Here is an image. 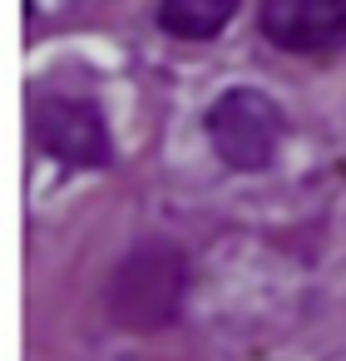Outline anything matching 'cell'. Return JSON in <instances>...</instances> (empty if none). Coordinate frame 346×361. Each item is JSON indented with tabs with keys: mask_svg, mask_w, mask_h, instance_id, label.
<instances>
[{
	"mask_svg": "<svg viewBox=\"0 0 346 361\" xmlns=\"http://www.w3.org/2000/svg\"><path fill=\"white\" fill-rule=\"evenodd\" d=\"M183 287H188V262L168 238H139L114 277H109V317L129 331H154L168 326L183 307Z\"/></svg>",
	"mask_w": 346,
	"mask_h": 361,
	"instance_id": "obj_1",
	"label": "cell"
},
{
	"mask_svg": "<svg viewBox=\"0 0 346 361\" xmlns=\"http://www.w3.org/2000/svg\"><path fill=\"white\" fill-rule=\"evenodd\" d=\"M208 139H213V154L237 169V173H262L277 149H282V134H287V119L277 109L272 94L262 90H223L213 104H208Z\"/></svg>",
	"mask_w": 346,
	"mask_h": 361,
	"instance_id": "obj_2",
	"label": "cell"
},
{
	"mask_svg": "<svg viewBox=\"0 0 346 361\" xmlns=\"http://www.w3.org/2000/svg\"><path fill=\"white\" fill-rule=\"evenodd\" d=\"M30 139H35V149H45L60 164H75V169H104L114 159V144H109L99 104L80 99V94L35 99L30 104Z\"/></svg>",
	"mask_w": 346,
	"mask_h": 361,
	"instance_id": "obj_3",
	"label": "cell"
},
{
	"mask_svg": "<svg viewBox=\"0 0 346 361\" xmlns=\"http://www.w3.org/2000/svg\"><path fill=\"white\" fill-rule=\"evenodd\" d=\"M262 35L287 55L346 50V0H257Z\"/></svg>",
	"mask_w": 346,
	"mask_h": 361,
	"instance_id": "obj_4",
	"label": "cell"
},
{
	"mask_svg": "<svg viewBox=\"0 0 346 361\" xmlns=\"http://www.w3.org/2000/svg\"><path fill=\"white\" fill-rule=\"evenodd\" d=\"M237 16V0H159V30L173 40H218Z\"/></svg>",
	"mask_w": 346,
	"mask_h": 361,
	"instance_id": "obj_5",
	"label": "cell"
}]
</instances>
